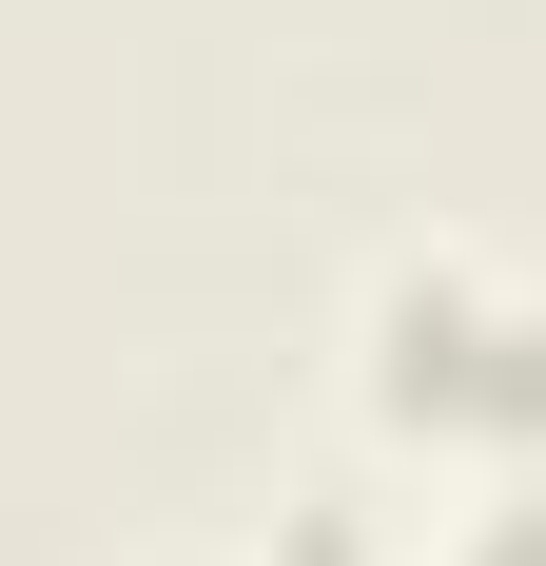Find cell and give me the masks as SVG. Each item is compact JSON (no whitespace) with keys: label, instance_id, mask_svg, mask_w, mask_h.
<instances>
[{"label":"cell","instance_id":"3","mask_svg":"<svg viewBox=\"0 0 546 566\" xmlns=\"http://www.w3.org/2000/svg\"><path fill=\"white\" fill-rule=\"evenodd\" d=\"M254 566H390V547H371L351 509H273V547H254Z\"/></svg>","mask_w":546,"mask_h":566},{"label":"cell","instance_id":"1","mask_svg":"<svg viewBox=\"0 0 546 566\" xmlns=\"http://www.w3.org/2000/svg\"><path fill=\"white\" fill-rule=\"evenodd\" d=\"M371 430L546 469V293L469 274V254H410V274L371 293Z\"/></svg>","mask_w":546,"mask_h":566},{"label":"cell","instance_id":"2","mask_svg":"<svg viewBox=\"0 0 546 566\" xmlns=\"http://www.w3.org/2000/svg\"><path fill=\"white\" fill-rule=\"evenodd\" d=\"M449 566H546V469H507V489H489V509H469V527H449Z\"/></svg>","mask_w":546,"mask_h":566}]
</instances>
